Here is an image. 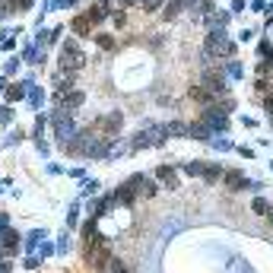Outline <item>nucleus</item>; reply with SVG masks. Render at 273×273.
Here are the masks:
<instances>
[{
    "instance_id": "nucleus-1",
    "label": "nucleus",
    "mask_w": 273,
    "mask_h": 273,
    "mask_svg": "<svg viewBox=\"0 0 273 273\" xmlns=\"http://www.w3.org/2000/svg\"><path fill=\"white\" fill-rule=\"evenodd\" d=\"M140 181H143V175H130L124 184H118V191H115L118 203H121V206H134L137 194H140Z\"/></svg>"
},
{
    "instance_id": "nucleus-2",
    "label": "nucleus",
    "mask_w": 273,
    "mask_h": 273,
    "mask_svg": "<svg viewBox=\"0 0 273 273\" xmlns=\"http://www.w3.org/2000/svg\"><path fill=\"white\" fill-rule=\"evenodd\" d=\"M200 121L210 124L213 134H229V115H223L216 105H206V108L200 111Z\"/></svg>"
},
{
    "instance_id": "nucleus-3",
    "label": "nucleus",
    "mask_w": 273,
    "mask_h": 273,
    "mask_svg": "<svg viewBox=\"0 0 273 273\" xmlns=\"http://www.w3.org/2000/svg\"><path fill=\"white\" fill-rule=\"evenodd\" d=\"M115 10H118V0H99V3H92L89 10H86V19H89L92 25H102Z\"/></svg>"
},
{
    "instance_id": "nucleus-4",
    "label": "nucleus",
    "mask_w": 273,
    "mask_h": 273,
    "mask_svg": "<svg viewBox=\"0 0 273 273\" xmlns=\"http://www.w3.org/2000/svg\"><path fill=\"white\" fill-rule=\"evenodd\" d=\"M223 181L229 184V191H261V181H251L242 172H223Z\"/></svg>"
},
{
    "instance_id": "nucleus-5",
    "label": "nucleus",
    "mask_w": 273,
    "mask_h": 273,
    "mask_svg": "<svg viewBox=\"0 0 273 273\" xmlns=\"http://www.w3.org/2000/svg\"><path fill=\"white\" fill-rule=\"evenodd\" d=\"M54 102H57V108H64V111H70V115H73V111L86 102V96H83L79 89H70V92H57Z\"/></svg>"
},
{
    "instance_id": "nucleus-6",
    "label": "nucleus",
    "mask_w": 273,
    "mask_h": 273,
    "mask_svg": "<svg viewBox=\"0 0 273 273\" xmlns=\"http://www.w3.org/2000/svg\"><path fill=\"white\" fill-rule=\"evenodd\" d=\"M83 67H86V54H83V51H64V54H61V70L79 73Z\"/></svg>"
},
{
    "instance_id": "nucleus-7",
    "label": "nucleus",
    "mask_w": 273,
    "mask_h": 273,
    "mask_svg": "<svg viewBox=\"0 0 273 273\" xmlns=\"http://www.w3.org/2000/svg\"><path fill=\"white\" fill-rule=\"evenodd\" d=\"M188 6H191V0H165V6H162V23H175V19L181 16Z\"/></svg>"
},
{
    "instance_id": "nucleus-8",
    "label": "nucleus",
    "mask_w": 273,
    "mask_h": 273,
    "mask_svg": "<svg viewBox=\"0 0 273 273\" xmlns=\"http://www.w3.org/2000/svg\"><path fill=\"white\" fill-rule=\"evenodd\" d=\"M23 64H29V67H42V64H45V51H42V45H38V42L23 45Z\"/></svg>"
},
{
    "instance_id": "nucleus-9",
    "label": "nucleus",
    "mask_w": 273,
    "mask_h": 273,
    "mask_svg": "<svg viewBox=\"0 0 273 273\" xmlns=\"http://www.w3.org/2000/svg\"><path fill=\"white\" fill-rule=\"evenodd\" d=\"M156 181L162 184L165 191H178V188H181V184H178V175H175V169H172V165H159V169H156Z\"/></svg>"
},
{
    "instance_id": "nucleus-10",
    "label": "nucleus",
    "mask_w": 273,
    "mask_h": 273,
    "mask_svg": "<svg viewBox=\"0 0 273 273\" xmlns=\"http://www.w3.org/2000/svg\"><path fill=\"white\" fill-rule=\"evenodd\" d=\"M188 96L194 99V102H203V105H213V102H219V96H216V92H213L206 83H197V86H191V89H188Z\"/></svg>"
},
{
    "instance_id": "nucleus-11",
    "label": "nucleus",
    "mask_w": 273,
    "mask_h": 273,
    "mask_svg": "<svg viewBox=\"0 0 273 273\" xmlns=\"http://www.w3.org/2000/svg\"><path fill=\"white\" fill-rule=\"evenodd\" d=\"M0 248H3V251H10V254L23 248V238H19V232L13 229V225H6V229L0 232Z\"/></svg>"
},
{
    "instance_id": "nucleus-12",
    "label": "nucleus",
    "mask_w": 273,
    "mask_h": 273,
    "mask_svg": "<svg viewBox=\"0 0 273 273\" xmlns=\"http://www.w3.org/2000/svg\"><path fill=\"white\" fill-rule=\"evenodd\" d=\"M121 124H124V115H121V111H111V115H105V118H99V121H96V130L102 127L105 134H118Z\"/></svg>"
},
{
    "instance_id": "nucleus-13",
    "label": "nucleus",
    "mask_w": 273,
    "mask_h": 273,
    "mask_svg": "<svg viewBox=\"0 0 273 273\" xmlns=\"http://www.w3.org/2000/svg\"><path fill=\"white\" fill-rule=\"evenodd\" d=\"M25 99H29L32 111H38L45 105V89H42V86H35V79H25Z\"/></svg>"
},
{
    "instance_id": "nucleus-14",
    "label": "nucleus",
    "mask_w": 273,
    "mask_h": 273,
    "mask_svg": "<svg viewBox=\"0 0 273 273\" xmlns=\"http://www.w3.org/2000/svg\"><path fill=\"white\" fill-rule=\"evenodd\" d=\"M70 29L76 32L79 38H92V32H96V25H92L89 19H86V13H76V16H73V23H70Z\"/></svg>"
},
{
    "instance_id": "nucleus-15",
    "label": "nucleus",
    "mask_w": 273,
    "mask_h": 273,
    "mask_svg": "<svg viewBox=\"0 0 273 273\" xmlns=\"http://www.w3.org/2000/svg\"><path fill=\"white\" fill-rule=\"evenodd\" d=\"M188 137L191 140H200V143H210L213 130H210V124H206V121H191L188 124Z\"/></svg>"
},
{
    "instance_id": "nucleus-16",
    "label": "nucleus",
    "mask_w": 273,
    "mask_h": 273,
    "mask_svg": "<svg viewBox=\"0 0 273 273\" xmlns=\"http://www.w3.org/2000/svg\"><path fill=\"white\" fill-rule=\"evenodd\" d=\"M73 83H76V73H67V70H57L54 73V89L57 92H70Z\"/></svg>"
},
{
    "instance_id": "nucleus-17",
    "label": "nucleus",
    "mask_w": 273,
    "mask_h": 273,
    "mask_svg": "<svg viewBox=\"0 0 273 273\" xmlns=\"http://www.w3.org/2000/svg\"><path fill=\"white\" fill-rule=\"evenodd\" d=\"M115 206H118V197H115V194H105L102 200L96 203V210H92V216H96V219H102V216H108V213L115 210Z\"/></svg>"
},
{
    "instance_id": "nucleus-18",
    "label": "nucleus",
    "mask_w": 273,
    "mask_h": 273,
    "mask_svg": "<svg viewBox=\"0 0 273 273\" xmlns=\"http://www.w3.org/2000/svg\"><path fill=\"white\" fill-rule=\"evenodd\" d=\"M23 99H25V79L6 86V102H23Z\"/></svg>"
},
{
    "instance_id": "nucleus-19",
    "label": "nucleus",
    "mask_w": 273,
    "mask_h": 273,
    "mask_svg": "<svg viewBox=\"0 0 273 273\" xmlns=\"http://www.w3.org/2000/svg\"><path fill=\"white\" fill-rule=\"evenodd\" d=\"M229 19H232V13H225V10H213V13H206V25H229Z\"/></svg>"
},
{
    "instance_id": "nucleus-20",
    "label": "nucleus",
    "mask_w": 273,
    "mask_h": 273,
    "mask_svg": "<svg viewBox=\"0 0 273 273\" xmlns=\"http://www.w3.org/2000/svg\"><path fill=\"white\" fill-rule=\"evenodd\" d=\"M140 194L143 197H156L159 194V181H156V175H143V181H140Z\"/></svg>"
},
{
    "instance_id": "nucleus-21",
    "label": "nucleus",
    "mask_w": 273,
    "mask_h": 273,
    "mask_svg": "<svg viewBox=\"0 0 273 273\" xmlns=\"http://www.w3.org/2000/svg\"><path fill=\"white\" fill-rule=\"evenodd\" d=\"M223 67H225V73H229L232 79H242V76H245L242 61H232V57H225V61H223Z\"/></svg>"
},
{
    "instance_id": "nucleus-22",
    "label": "nucleus",
    "mask_w": 273,
    "mask_h": 273,
    "mask_svg": "<svg viewBox=\"0 0 273 273\" xmlns=\"http://www.w3.org/2000/svg\"><path fill=\"white\" fill-rule=\"evenodd\" d=\"M223 165H216V162H213V165H206V169H203V181H210V184H216L219 181V178H223Z\"/></svg>"
},
{
    "instance_id": "nucleus-23",
    "label": "nucleus",
    "mask_w": 273,
    "mask_h": 273,
    "mask_svg": "<svg viewBox=\"0 0 273 273\" xmlns=\"http://www.w3.org/2000/svg\"><path fill=\"white\" fill-rule=\"evenodd\" d=\"M92 38H96V45L102 51H115V38H111V35H105V32H92Z\"/></svg>"
},
{
    "instance_id": "nucleus-24",
    "label": "nucleus",
    "mask_w": 273,
    "mask_h": 273,
    "mask_svg": "<svg viewBox=\"0 0 273 273\" xmlns=\"http://www.w3.org/2000/svg\"><path fill=\"white\" fill-rule=\"evenodd\" d=\"M165 127H169V137H188V124L184 121H169Z\"/></svg>"
},
{
    "instance_id": "nucleus-25",
    "label": "nucleus",
    "mask_w": 273,
    "mask_h": 273,
    "mask_svg": "<svg viewBox=\"0 0 273 273\" xmlns=\"http://www.w3.org/2000/svg\"><path fill=\"white\" fill-rule=\"evenodd\" d=\"M48 235V232L45 229H35V232H29V238H25V248L29 251H35V245H42V238Z\"/></svg>"
},
{
    "instance_id": "nucleus-26",
    "label": "nucleus",
    "mask_w": 273,
    "mask_h": 273,
    "mask_svg": "<svg viewBox=\"0 0 273 273\" xmlns=\"http://www.w3.org/2000/svg\"><path fill=\"white\" fill-rule=\"evenodd\" d=\"M251 210H254L257 216H270V210H273V206H270L267 200H264V197H254V203H251Z\"/></svg>"
},
{
    "instance_id": "nucleus-27",
    "label": "nucleus",
    "mask_w": 273,
    "mask_h": 273,
    "mask_svg": "<svg viewBox=\"0 0 273 273\" xmlns=\"http://www.w3.org/2000/svg\"><path fill=\"white\" fill-rule=\"evenodd\" d=\"M181 169H184V172H188V175H191V178H203V169H206V165H203V162H184V165H181Z\"/></svg>"
},
{
    "instance_id": "nucleus-28",
    "label": "nucleus",
    "mask_w": 273,
    "mask_h": 273,
    "mask_svg": "<svg viewBox=\"0 0 273 273\" xmlns=\"http://www.w3.org/2000/svg\"><path fill=\"white\" fill-rule=\"evenodd\" d=\"M165 6V0H140V10L143 13H159Z\"/></svg>"
},
{
    "instance_id": "nucleus-29",
    "label": "nucleus",
    "mask_w": 273,
    "mask_h": 273,
    "mask_svg": "<svg viewBox=\"0 0 273 273\" xmlns=\"http://www.w3.org/2000/svg\"><path fill=\"white\" fill-rule=\"evenodd\" d=\"M19 64H23L19 57H6V64H3V76H16V73H19Z\"/></svg>"
},
{
    "instance_id": "nucleus-30",
    "label": "nucleus",
    "mask_w": 273,
    "mask_h": 273,
    "mask_svg": "<svg viewBox=\"0 0 273 273\" xmlns=\"http://www.w3.org/2000/svg\"><path fill=\"white\" fill-rule=\"evenodd\" d=\"M13 118H16V111L10 108V102H6V108H0V127H10Z\"/></svg>"
},
{
    "instance_id": "nucleus-31",
    "label": "nucleus",
    "mask_w": 273,
    "mask_h": 273,
    "mask_svg": "<svg viewBox=\"0 0 273 273\" xmlns=\"http://www.w3.org/2000/svg\"><path fill=\"white\" fill-rule=\"evenodd\" d=\"M108 19H111V23H115V29H124V25H127V13H124V10H121V6H118V10H115V13H111V16H108Z\"/></svg>"
},
{
    "instance_id": "nucleus-32",
    "label": "nucleus",
    "mask_w": 273,
    "mask_h": 273,
    "mask_svg": "<svg viewBox=\"0 0 273 273\" xmlns=\"http://www.w3.org/2000/svg\"><path fill=\"white\" fill-rule=\"evenodd\" d=\"M210 146H213V149H219V152H232V149H235V146H232L229 140H223V137H216V140L210 137Z\"/></svg>"
},
{
    "instance_id": "nucleus-33",
    "label": "nucleus",
    "mask_w": 273,
    "mask_h": 273,
    "mask_svg": "<svg viewBox=\"0 0 273 273\" xmlns=\"http://www.w3.org/2000/svg\"><path fill=\"white\" fill-rule=\"evenodd\" d=\"M45 124H48V115H42V111H38L35 115V127H32V134H35V140L42 137V130H45Z\"/></svg>"
},
{
    "instance_id": "nucleus-34",
    "label": "nucleus",
    "mask_w": 273,
    "mask_h": 273,
    "mask_svg": "<svg viewBox=\"0 0 273 273\" xmlns=\"http://www.w3.org/2000/svg\"><path fill=\"white\" fill-rule=\"evenodd\" d=\"M64 51H79V42H76V38H64V42H61V54H64Z\"/></svg>"
},
{
    "instance_id": "nucleus-35",
    "label": "nucleus",
    "mask_w": 273,
    "mask_h": 273,
    "mask_svg": "<svg viewBox=\"0 0 273 273\" xmlns=\"http://www.w3.org/2000/svg\"><path fill=\"white\" fill-rule=\"evenodd\" d=\"M61 6H64V0H45L42 13H54V10H61Z\"/></svg>"
},
{
    "instance_id": "nucleus-36",
    "label": "nucleus",
    "mask_w": 273,
    "mask_h": 273,
    "mask_svg": "<svg viewBox=\"0 0 273 273\" xmlns=\"http://www.w3.org/2000/svg\"><path fill=\"white\" fill-rule=\"evenodd\" d=\"M96 191H99V181L96 178H86L83 181V194H96Z\"/></svg>"
},
{
    "instance_id": "nucleus-37",
    "label": "nucleus",
    "mask_w": 273,
    "mask_h": 273,
    "mask_svg": "<svg viewBox=\"0 0 273 273\" xmlns=\"http://www.w3.org/2000/svg\"><path fill=\"white\" fill-rule=\"evenodd\" d=\"M13 48H16V38H13V32H10V35L0 42V51H13Z\"/></svg>"
},
{
    "instance_id": "nucleus-38",
    "label": "nucleus",
    "mask_w": 273,
    "mask_h": 273,
    "mask_svg": "<svg viewBox=\"0 0 273 273\" xmlns=\"http://www.w3.org/2000/svg\"><path fill=\"white\" fill-rule=\"evenodd\" d=\"M67 223H70V225H76V223H79V206H76V203L70 206V213H67Z\"/></svg>"
},
{
    "instance_id": "nucleus-39",
    "label": "nucleus",
    "mask_w": 273,
    "mask_h": 273,
    "mask_svg": "<svg viewBox=\"0 0 273 273\" xmlns=\"http://www.w3.org/2000/svg\"><path fill=\"white\" fill-rule=\"evenodd\" d=\"M38 267H42V257H38V254H32L29 261H25V270H38Z\"/></svg>"
},
{
    "instance_id": "nucleus-40",
    "label": "nucleus",
    "mask_w": 273,
    "mask_h": 273,
    "mask_svg": "<svg viewBox=\"0 0 273 273\" xmlns=\"http://www.w3.org/2000/svg\"><path fill=\"white\" fill-rule=\"evenodd\" d=\"M70 248V238L67 235H61V238H57V251H61V254H64V251H67Z\"/></svg>"
},
{
    "instance_id": "nucleus-41",
    "label": "nucleus",
    "mask_w": 273,
    "mask_h": 273,
    "mask_svg": "<svg viewBox=\"0 0 273 273\" xmlns=\"http://www.w3.org/2000/svg\"><path fill=\"white\" fill-rule=\"evenodd\" d=\"M248 6V0H232V13H242Z\"/></svg>"
},
{
    "instance_id": "nucleus-42",
    "label": "nucleus",
    "mask_w": 273,
    "mask_h": 273,
    "mask_svg": "<svg viewBox=\"0 0 273 273\" xmlns=\"http://www.w3.org/2000/svg\"><path fill=\"white\" fill-rule=\"evenodd\" d=\"M140 0H118V6H121V10H130V6H137Z\"/></svg>"
},
{
    "instance_id": "nucleus-43",
    "label": "nucleus",
    "mask_w": 273,
    "mask_h": 273,
    "mask_svg": "<svg viewBox=\"0 0 273 273\" xmlns=\"http://www.w3.org/2000/svg\"><path fill=\"white\" fill-rule=\"evenodd\" d=\"M54 254V248H51V245H42V251H38V257H51Z\"/></svg>"
},
{
    "instance_id": "nucleus-44",
    "label": "nucleus",
    "mask_w": 273,
    "mask_h": 273,
    "mask_svg": "<svg viewBox=\"0 0 273 273\" xmlns=\"http://www.w3.org/2000/svg\"><path fill=\"white\" fill-rule=\"evenodd\" d=\"M6 225H10V213H0V232H3Z\"/></svg>"
},
{
    "instance_id": "nucleus-45",
    "label": "nucleus",
    "mask_w": 273,
    "mask_h": 273,
    "mask_svg": "<svg viewBox=\"0 0 273 273\" xmlns=\"http://www.w3.org/2000/svg\"><path fill=\"white\" fill-rule=\"evenodd\" d=\"M0 273H13V261H0Z\"/></svg>"
},
{
    "instance_id": "nucleus-46",
    "label": "nucleus",
    "mask_w": 273,
    "mask_h": 273,
    "mask_svg": "<svg viewBox=\"0 0 273 273\" xmlns=\"http://www.w3.org/2000/svg\"><path fill=\"white\" fill-rule=\"evenodd\" d=\"M238 38H242V42H251V38H254V29H245V32H242V35H238Z\"/></svg>"
},
{
    "instance_id": "nucleus-47",
    "label": "nucleus",
    "mask_w": 273,
    "mask_h": 273,
    "mask_svg": "<svg viewBox=\"0 0 273 273\" xmlns=\"http://www.w3.org/2000/svg\"><path fill=\"white\" fill-rule=\"evenodd\" d=\"M0 92H6V76H0Z\"/></svg>"
},
{
    "instance_id": "nucleus-48",
    "label": "nucleus",
    "mask_w": 273,
    "mask_h": 273,
    "mask_svg": "<svg viewBox=\"0 0 273 273\" xmlns=\"http://www.w3.org/2000/svg\"><path fill=\"white\" fill-rule=\"evenodd\" d=\"M79 3V0H64V6H76Z\"/></svg>"
},
{
    "instance_id": "nucleus-49",
    "label": "nucleus",
    "mask_w": 273,
    "mask_h": 273,
    "mask_svg": "<svg viewBox=\"0 0 273 273\" xmlns=\"http://www.w3.org/2000/svg\"><path fill=\"white\" fill-rule=\"evenodd\" d=\"M3 38H6V29H0V42H3Z\"/></svg>"
},
{
    "instance_id": "nucleus-50",
    "label": "nucleus",
    "mask_w": 273,
    "mask_h": 273,
    "mask_svg": "<svg viewBox=\"0 0 273 273\" xmlns=\"http://www.w3.org/2000/svg\"><path fill=\"white\" fill-rule=\"evenodd\" d=\"M3 254H6V251H3V248H0V261H3Z\"/></svg>"
},
{
    "instance_id": "nucleus-51",
    "label": "nucleus",
    "mask_w": 273,
    "mask_h": 273,
    "mask_svg": "<svg viewBox=\"0 0 273 273\" xmlns=\"http://www.w3.org/2000/svg\"><path fill=\"white\" fill-rule=\"evenodd\" d=\"M267 219H270V223H273V210H270V216H267Z\"/></svg>"
},
{
    "instance_id": "nucleus-52",
    "label": "nucleus",
    "mask_w": 273,
    "mask_h": 273,
    "mask_svg": "<svg viewBox=\"0 0 273 273\" xmlns=\"http://www.w3.org/2000/svg\"><path fill=\"white\" fill-rule=\"evenodd\" d=\"M270 118H273V115H270Z\"/></svg>"
}]
</instances>
